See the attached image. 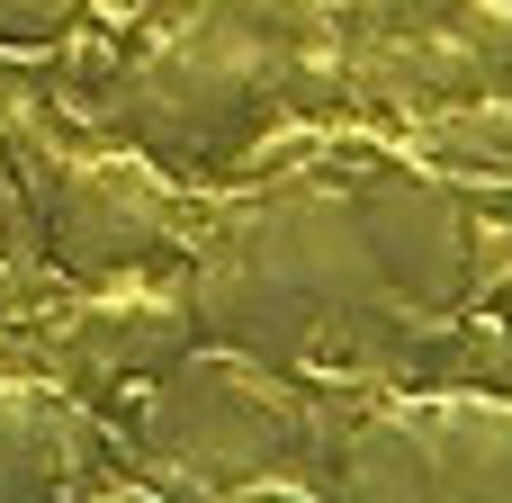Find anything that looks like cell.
I'll use <instances>...</instances> for the list:
<instances>
[{"mask_svg": "<svg viewBox=\"0 0 512 503\" xmlns=\"http://www.w3.org/2000/svg\"><path fill=\"white\" fill-rule=\"evenodd\" d=\"M99 503H153V495H99Z\"/></svg>", "mask_w": 512, "mask_h": 503, "instance_id": "obj_9", "label": "cell"}, {"mask_svg": "<svg viewBox=\"0 0 512 503\" xmlns=\"http://www.w3.org/2000/svg\"><path fill=\"white\" fill-rule=\"evenodd\" d=\"M36 180V234L45 261L72 288H126L171 261L180 243V180H162L144 153L99 144V153H27Z\"/></svg>", "mask_w": 512, "mask_h": 503, "instance_id": "obj_5", "label": "cell"}, {"mask_svg": "<svg viewBox=\"0 0 512 503\" xmlns=\"http://www.w3.org/2000/svg\"><path fill=\"white\" fill-rule=\"evenodd\" d=\"M81 18H90V0H0V45L36 54V45H63Z\"/></svg>", "mask_w": 512, "mask_h": 503, "instance_id": "obj_8", "label": "cell"}, {"mask_svg": "<svg viewBox=\"0 0 512 503\" xmlns=\"http://www.w3.org/2000/svg\"><path fill=\"white\" fill-rule=\"evenodd\" d=\"M108 432L45 378H0V503H99Z\"/></svg>", "mask_w": 512, "mask_h": 503, "instance_id": "obj_7", "label": "cell"}, {"mask_svg": "<svg viewBox=\"0 0 512 503\" xmlns=\"http://www.w3.org/2000/svg\"><path fill=\"white\" fill-rule=\"evenodd\" d=\"M189 324L288 387L423 378L477 297V225L396 144H315L270 171L189 261Z\"/></svg>", "mask_w": 512, "mask_h": 503, "instance_id": "obj_1", "label": "cell"}, {"mask_svg": "<svg viewBox=\"0 0 512 503\" xmlns=\"http://www.w3.org/2000/svg\"><path fill=\"white\" fill-rule=\"evenodd\" d=\"M333 90L342 27L324 0H126L108 117L126 153L198 189L324 117Z\"/></svg>", "mask_w": 512, "mask_h": 503, "instance_id": "obj_2", "label": "cell"}, {"mask_svg": "<svg viewBox=\"0 0 512 503\" xmlns=\"http://www.w3.org/2000/svg\"><path fill=\"white\" fill-rule=\"evenodd\" d=\"M180 351H198V324H189V288H90L81 315L54 324L45 360L72 405H117L126 387H144L153 369H171Z\"/></svg>", "mask_w": 512, "mask_h": 503, "instance_id": "obj_6", "label": "cell"}, {"mask_svg": "<svg viewBox=\"0 0 512 503\" xmlns=\"http://www.w3.org/2000/svg\"><path fill=\"white\" fill-rule=\"evenodd\" d=\"M324 503H512V396L405 387L333 450Z\"/></svg>", "mask_w": 512, "mask_h": 503, "instance_id": "obj_4", "label": "cell"}, {"mask_svg": "<svg viewBox=\"0 0 512 503\" xmlns=\"http://www.w3.org/2000/svg\"><path fill=\"white\" fill-rule=\"evenodd\" d=\"M108 450L144 468V486L171 503H234L252 486H288L315 459V405L306 387L234 360V351H180L117 405H99Z\"/></svg>", "mask_w": 512, "mask_h": 503, "instance_id": "obj_3", "label": "cell"}]
</instances>
